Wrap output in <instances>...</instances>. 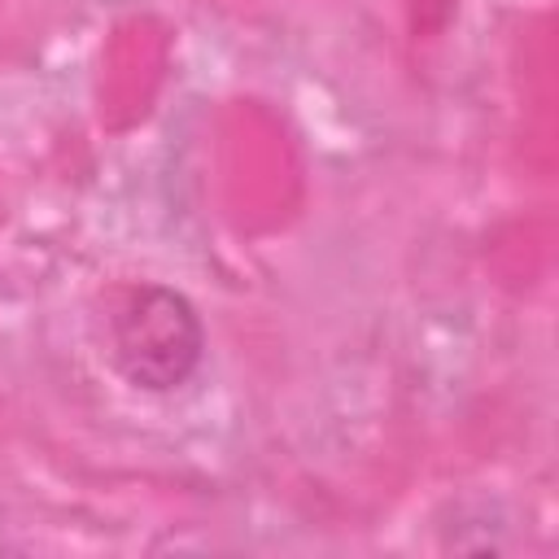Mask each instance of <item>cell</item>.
I'll return each mask as SVG.
<instances>
[{"mask_svg":"<svg viewBox=\"0 0 559 559\" xmlns=\"http://www.w3.org/2000/svg\"><path fill=\"white\" fill-rule=\"evenodd\" d=\"M205 349V332L188 297L162 284L135 288L114 314V358L122 376L148 393L183 384Z\"/></svg>","mask_w":559,"mask_h":559,"instance_id":"cell-1","label":"cell"},{"mask_svg":"<svg viewBox=\"0 0 559 559\" xmlns=\"http://www.w3.org/2000/svg\"><path fill=\"white\" fill-rule=\"evenodd\" d=\"M105 4H122V0H105Z\"/></svg>","mask_w":559,"mask_h":559,"instance_id":"cell-2","label":"cell"}]
</instances>
